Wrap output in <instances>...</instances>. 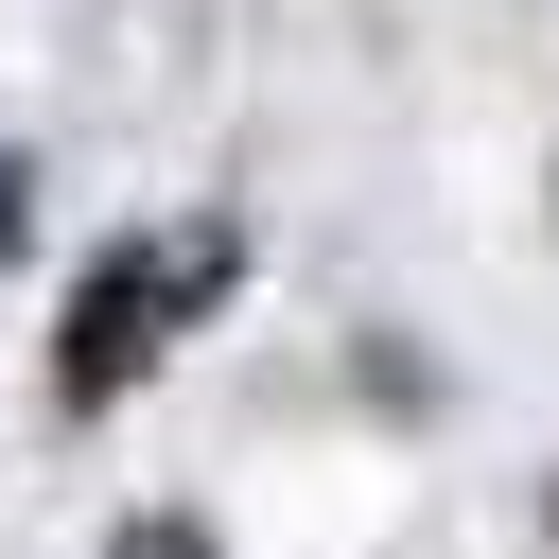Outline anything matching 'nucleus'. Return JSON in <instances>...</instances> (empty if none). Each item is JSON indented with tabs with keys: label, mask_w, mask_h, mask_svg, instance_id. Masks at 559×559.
<instances>
[{
	"label": "nucleus",
	"mask_w": 559,
	"mask_h": 559,
	"mask_svg": "<svg viewBox=\"0 0 559 559\" xmlns=\"http://www.w3.org/2000/svg\"><path fill=\"white\" fill-rule=\"evenodd\" d=\"M17 245H35V175L0 157V262H17Z\"/></svg>",
	"instance_id": "2"
},
{
	"label": "nucleus",
	"mask_w": 559,
	"mask_h": 559,
	"mask_svg": "<svg viewBox=\"0 0 559 559\" xmlns=\"http://www.w3.org/2000/svg\"><path fill=\"white\" fill-rule=\"evenodd\" d=\"M245 280V227L210 210V227H157V245H105L87 262V297H70V332H52V402L87 419V402H122L157 349H175V314H210Z\"/></svg>",
	"instance_id": "1"
}]
</instances>
